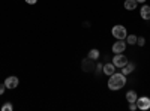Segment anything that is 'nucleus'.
<instances>
[{"label": "nucleus", "mask_w": 150, "mask_h": 111, "mask_svg": "<svg viewBox=\"0 0 150 111\" xmlns=\"http://www.w3.org/2000/svg\"><path fill=\"white\" fill-rule=\"evenodd\" d=\"M134 69H135V63H129V62H128V63L122 68V74H123V75H129V74L134 72Z\"/></svg>", "instance_id": "9d476101"}, {"label": "nucleus", "mask_w": 150, "mask_h": 111, "mask_svg": "<svg viewBox=\"0 0 150 111\" xmlns=\"http://www.w3.org/2000/svg\"><path fill=\"white\" fill-rule=\"evenodd\" d=\"M137 45H138V47H144L146 45V39L143 38V36H138V39H137Z\"/></svg>", "instance_id": "dca6fc26"}, {"label": "nucleus", "mask_w": 150, "mask_h": 111, "mask_svg": "<svg viewBox=\"0 0 150 111\" xmlns=\"http://www.w3.org/2000/svg\"><path fill=\"white\" fill-rule=\"evenodd\" d=\"M140 15L143 20H150V6L149 5H143V8L140 9Z\"/></svg>", "instance_id": "1a4fd4ad"}, {"label": "nucleus", "mask_w": 150, "mask_h": 111, "mask_svg": "<svg viewBox=\"0 0 150 111\" xmlns=\"http://www.w3.org/2000/svg\"><path fill=\"white\" fill-rule=\"evenodd\" d=\"M111 35H112V38L125 41L126 36H128V32H126V27L125 26H122V24H116V26L111 29Z\"/></svg>", "instance_id": "f03ea898"}, {"label": "nucleus", "mask_w": 150, "mask_h": 111, "mask_svg": "<svg viewBox=\"0 0 150 111\" xmlns=\"http://www.w3.org/2000/svg\"><path fill=\"white\" fill-rule=\"evenodd\" d=\"M102 69H104V65H101V63H99V65H96V66H95V71H96L98 74H99V72H101Z\"/></svg>", "instance_id": "f3484780"}, {"label": "nucleus", "mask_w": 150, "mask_h": 111, "mask_svg": "<svg viewBox=\"0 0 150 111\" xmlns=\"http://www.w3.org/2000/svg\"><path fill=\"white\" fill-rule=\"evenodd\" d=\"M137 8V0H125V9L126 11H134Z\"/></svg>", "instance_id": "9b49d317"}, {"label": "nucleus", "mask_w": 150, "mask_h": 111, "mask_svg": "<svg viewBox=\"0 0 150 111\" xmlns=\"http://www.w3.org/2000/svg\"><path fill=\"white\" fill-rule=\"evenodd\" d=\"M129 110H131V111H135V110H137V102H131V104H129Z\"/></svg>", "instance_id": "a211bd4d"}, {"label": "nucleus", "mask_w": 150, "mask_h": 111, "mask_svg": "<svg viewBox=\"0 0 150 111\" xmlns=\"http://www.w3.org/2000/svg\"><path fill=\"white\" fill-rule=\"evenodd\" d=\"M137 108L143 110V111H147L150 108V98H147V96L138 98V99H137Z\"/></svg>", "instance_id": "20e7f679"}, {"label": "nucleus", "mask_w": 150, "mask_h": 111, "mask_svg": "<svg viewBox=\"0 0 150 111\" xmlns=\"http://www.w3.org/2000/svg\"><path fill=\"white\" fill-rule=\"evenodd\" d=\"M5 89H6V86H5V83H3V84H0V95H3Z\"/></svg>", "instance_id": "6ab92c4d"}, {"label": "nucleus", "mask_w": 150, "mask_h": 111, "mask_svg": "<svg viewBox=\"0 0 150 111\" xmlns=\"http://www.w3.org/2000/svg\"><path fill=\"white\" fill-rule=\"evenodd\" d=\"M99 56H101V53H99V50H96V48H92V50L89 51V54H87V57L92 59V60H98Z\"/></svg>", "instance_id": "ddd939ff"}, {"label": "nucleus", "mask_w": 150, "mask_h": 111, "mask_svg": "<svg viewBox=\"0 0 150 111\" xmlns=\"http://www.w3.org/2000/svg\"><path fill=\"white\" fill-rule=\"evenodd\" d=\"M111 50H112V53H114V54L125 53V50H126V42H125V41H120V39H117V42L112 44Z\"/></svg>", "instance_id": "423d86ee"}, {"label": "nucleus", "mask_w": 150, "mask_h": 111, "mask_svg": "<svg viewBox=\"0 0 150 111\" xmlns=\"http://www.w3.org/2000/svg\"><path fill=\"white\" fill-rule=\"evenodd\" d=\"M128 63V57L125 56L123 53H120V54H114V57H112V65H114L116 68H123L125 65Z\"/></svg>", "instance_id": "7ed1b4c3"}, {"label": "nucleus", "mask_w": 150, "mask_h": 111, "mask_svg": "<svg viewBox=\"0 0 150 111\" xmlns=\"http://www.w3.org/2000/svg\"><path fill=\"white\" fill-rule=\"evenodd\" d=\"M18 84H20V80H18V77H15V75H11V77H8V78L5 80L6 89H11V90L17 89V87H18Z\"/></svg>", "instance_id": "39448f33"}, {"label": "nucleus", "mask_w": 150, "mask_h": 111, "mask_svg": "<svg viewBox=\"0 0 150 111\" xmlns=\"http://www.w3.org/2000/svg\"><path fill=\"white\" fill-rule=\"evenodd\" d=\"M137 99H138V96H137V93L134 90H129L126 93V101L131 104V102H137Z\"/></svg>", "instance_id": "f8f14e48"}, {"label": "nucleus", "mask_w": 150, "mask_h": 111, "mask_svg": "<svg viewBox=\"0 0 150 111\" xmlns=\"http://www.w3.org/2000/svg\"><path fill=\"white\" fill-rule=\"evenodd\" d=\"M102 72L105 74V75H112V74H114L116 72V66L114 65H112V62H111V63H107V65H104V69H102Z\"/></svg>", "instance_id": "6e6552de"}, {"label": "nucleus", "mask_w": 150, "mask_h": 111, "mask_svg": "<svg viewBox=\"0 0 150 111\" xmlns=\"http://www.w3.org/2000/svg\"><path fill=\"white\" fill-rule=\"evenodd\" d=\"M125 84H126V75H123V74H112L110 75V80H108V89L110 90H120L125 87Z\"/></svg>", "instance_id": "f257e3e1"}, {"label": "nucleus", "mask_w": 150, "mask_h": 111, "mask_svg": "<svg viewBox=\"0 0 150 111\" xmlns=\"http://www.w3.org/2000/svg\"><path fill=\"white\" fill-rule=\"evenodd\" d=\"M24 2H26L27 5H36V2H38V0H24Z\"/></svg>", "instance_id": "aec40b11"}, {"label": "nucleus", "mask_w": 150, "mask_h": 111, "mask_svg": "<svg viewBox=\"0 0 150 111\" xmlns=\"http://www.w3.org/2000/svg\"><path fill=\"white\" fill-rule=\"evenodd\" d=\"M12 110H14V105H12L11 102H5L2 105V111H12Z\"/></svg>", "instance_id": "2eb2a0df"}, {"label": "nucleus", "mask_w": 150, "mask_h": 111, "mask_svg": "<svg viewBox=\"0 0 150 111\" xmlns=\"http://www.w3.org/2000/svg\"><path fill=\"white\" fill-rule=\"evenodd\" d=\"M137 39H138V36H135V35H128L126 36V44H129V45H135L137 44Z\"/></svg>", "instance_id": "4468645a"}, {"label": "nucleus", "mask_w": 150, "mask_h": 111, "mask_svg": "<svg viewBox=\"0 0 150 111\" xmlns=\"http://www.w3.org/2000/svg\"><path fill=\"white\" fill-rule=\"evenodd\" d=\"M93 62H95V60H92V59H89V57L84 59V60L81 62V69H83L84 72H92V71H93V68L96 66V65L93 63Z\"/></svg>", "instance_id": "0eeeda50"}, {"label": "nucleus", "mask_w": 150, "mask_h": 111, "mask_svg": "<svg viewBox=\"0 0 150 111\" xmlns=\"http://www.w3.org/2000/svg\"><path fill=\"white\" fill-rule=\"evenodd\" d=\"M137 3H146V0H137Z\"/></svg>", "instance_id": "412c9836"}]
</instances>
